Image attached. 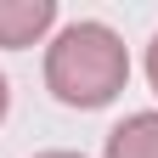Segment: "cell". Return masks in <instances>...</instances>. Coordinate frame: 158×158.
Segmentation results:
<instances>
[{"instance_id": "6da1fadb", "label": "cell", "mask_w": 158, "mask_h": 158, "mask_svg": "<svg viewBox=\"0 0 158 158\" xmlns=\"http://www.w3.org/2000/svg\"><path fill=\"white\" fill-rule=\"evenodd\" d=\"M124 85H130V45L118 40V28L102 23V17L62 23L45 40V90L62 107L96 113V107L118 102Z\"/></svg>"}, {"instance_id": "7a4b0ae2", "label": "cell", "mask_w": 158, "mask_h": 158, "mask_svg": "<svg viewBox=\"0 0 158 158\" xmlns=\"http://www.w3.org/2000/svg\"><path fill=\"white\" fill-rule=\"evenodd\" d=\"M56 28V0H0V51L45 45Z\"/></svg>"}, {"instance_id": "3957f363", "label": "cell", "mask_w": 158, "mask_h": 158, "mask_svg": "<svg viewBox=\"0 0 158 158\" xmlns=\"http://www.w3.org/2000/svg\"><path fill=\"white\" fill-rule=\"evenodd\" d=\"M102 158H158V107L124 113V118L107 130Z\"/></svg>"}, {"instance_id": "277c9868", "label": "cell", "mask_w": 158, "mask_h": 158, "mask_svg": "<svg viewBox=\"0 0 158 158\" xmlns=\"http://www.w3.org/2000/svg\"><path fill=\"white\" fill-rule=\"evenodd\" d=\"M141 68H147V85H152V96H158V34L147 40V56H141Z\"/></svg>"}, {"instance_id": "5b68a950", "label": "cell", "mask_w": 158, "mask_h": 158, "mask_svg": "<svg viewBox=\"0 0 158 158\" xmlns=\"http://www.w3.org/2000/svg\"><path fill=\"white\" fill-rule=\"evenodd\" d=\"M6 113H11V79L0 73V124H6Z\"/></svg>"}, {"instance_id": "8992f818", "label": "cell", "mask_w": 158, "mask_h": 158, "mask_svg": "<svg viewBox=\"0 0 158 158\" xmlns=\"http://www.w3.org/2000/svg\"><path fill=\"white\" fill-rule=\"evenodd\" d=\"M34 158H85V152H68V147H51V152H34Z\"/></svg>"}]
</instances>
